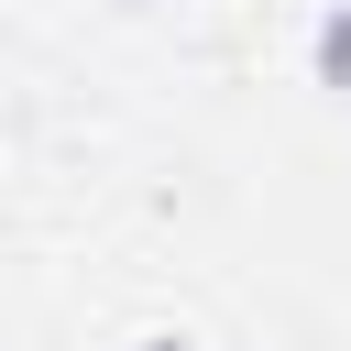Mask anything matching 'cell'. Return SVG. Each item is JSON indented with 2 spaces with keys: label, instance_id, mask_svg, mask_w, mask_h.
I'll return each mask as SVG.
<instances>
[{
  "label": "cell",
  "instance_id": "obj_1",
  "mask_svg": "<svg viewBox=\"0 0 351 351\" xmlns=\"http://www.w3.org/2000/svg\"><path fill=\"white\" fill-rule=\"evenodd\" d=\"M318 77H329V88H351V11H329V22H318Z\"/></svg>",
  "mask_w": 351,
  "mask_h": 351
}]
</instances>
